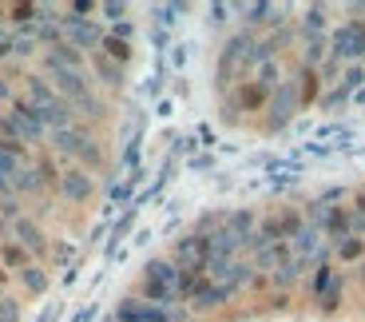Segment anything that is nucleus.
<instances>
[{
  "label": "nucleus",
  "mask_w": 365,
  "mask_h": 322,
  "mask_svg": "<svg viewBox=\"0 0 365 322\" xmlns=\"http://www.w3.org/2000/svg\"><path fill=\"white\" fill-rule=\"evenodd\" d=\"M282 231L310 306L270 322H365V187L322 199L310 219Z\"/></svg>",
  "instance_id": "obj_1"
}]
</instances>
